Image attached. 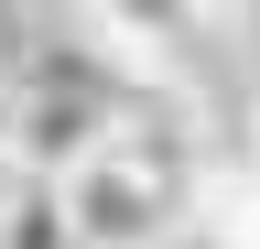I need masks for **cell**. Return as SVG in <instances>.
Returning <instances> with one entry per match:
<instances>
[{
    "instance_id": "cell-1",
    "label": "cell",
    "mask_w": 260,
    "mask_h": 249,
    "mask_svg": "<svg viewBox=\"0 0 260 249\" xmlns=\"http://www.w3.org/2000/svg\"><path fill=\"white\" fill-rule=\"evenodd\" d=\"M119 130H130V109H119L98 76H22V163H32V173H54V184L87 173Z\"/></svg>"
},
{
    "instance_id": "cell-2",
    "label": "cell",
    "mask_w": 260,
    "mask_h": 249,
    "mask_svg": "<svg viewBox=\"0 0 260 249\" xmlns=\"http://www.w3.org/2000/svg\"><path fill=\"white\" fill-rule=\"evenodd\" d=\"M0 249H76V228H65V184H54V173H32L22 195H11V217H0Z\"/></svg>"
},
{
    "instance_id": "cell-3",
    "label": "cell",
    "mask_w": 260,
    "mask_h": 249,
    "mask_svg": "<svg viewBox=\"0 0 260 249\" xmlns=\"http://www.w3.org/2000/svg\"><path fill=\"white\" fill-rule=\"evenodd\" d=\"M32 184V163H22V141H0V217H11V195Z\"/></svg>"
},
{
    "instance_id": "cell-4",
    "label": "cell",
    "mask_w": 260,
    "mask_h": 249,
    "mask_svg": "<svg viewBox=\"0 0 260 249\" xmlns=\"http://www.w3.org/2000/svg\"><path fill=\"white\" fill-rule=\"evenodd\" d=\"M249 163H260V76H249Z\"/></svg>"
}]
</instances>
